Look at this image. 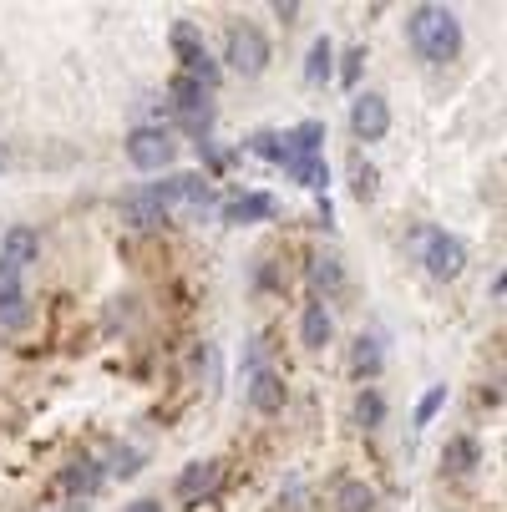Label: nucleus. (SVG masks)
Listing matches in <instances>:
<instances>
[{
	"label": "nucleus",
	"instance_id": "obj_1",
	"mask_svg": "<svg viewBox=\"0 0 507 512\" xmlns=\"http://www.w3.org/2000/svg\"><path fill=\"white\" fill-rule=\"evenodd\" d=\"M406 36L421 61H437V66L457 61V51H462V21L447 6H416L406 16Z\"/></svg>",
	"mask_w": 507,
	"mask_h": 512
},
{
	"label": "nucleus",
	"instance_id": "obj_2",
	"mask_svg": "<svg viewBox=\"0 0 507 512\" xmlns=\"http://www.w3.org/2000/svg\"><path fill=\"white\" fill-rule=\"evenodd\" d=\"M416 254H421L431 279H457L467 269V249L447 229H416Z\"/></svg>",
	"mask_w": 507,
	"mask_h": 512
},
{
	"label": "nucleus",
	"instance_id": "obj_3",
	"mask_svg": "<svg viewBox=\"0 0 507 512\" xmlns=\"http://www.w3.org/2000/svg\"><path fill=\"white\" fill-rule=\"evenodd\" d=\"M173 51H178V61H183V77H193L198 87H219V77H224V71H219V61H213L208 56V46H203V36H198V26L193 21H178L173 26Z\"/></svg>",
	"mask_w": 507,
	"mask_h": 512
},
{
	"label": "nucleus",
	"instance_id": "obj_4",
	"mask_svg": "<svg viewBox=\"0 0 507 512\" xmlns=\"http://www.w3.org/2000/svg\"><path fill=\"white\" fill-rule=\"evenodd\" d=\"M168 102H173V117H178L193 137H208V127H213V92H208V87H198L193 77H173Z\"/></svg>",
	"mask_w": 507,
	"mask_h": 512
},
{
	"label": "nucleus",
	"instance_id": "obj_5",
	"mask_svg": "<svg viewBox=\"0 0 507 512\" xmlns=\"http://www.w3.org/2000/svg\"><path fill=\"white\" fill-rule=\"evenodd\" d=\"M127 158H132V168H142V173H163V168L178 158V142H173L168 127H137V132L127 137Z\"/></svg>",
	"mask_w": 507,
	"mask_h": 512
},
{
	"label": "nucleus",
	"instance_id": "obj_6",
	"mask_svg": "<svg viewBox=\"0 0 507 512\" xmlns=\"http://www.w3.org/2000/svg\"><path fill=\"white\" fill-rule=\"evenodd\" d=\"M224 61L234 71H244V77H259V71L269 66V41L259 26H234L229 31V46H224Z\"/></svg>",
	"mask_w": 507,
	"mask_h": 512
},
{
	"label": "nucleus",
	"instance_id": "obj_7",
	"mask_svg": "<svg viewBox=\"0 0 507 512\" xmlns=\"http://www.w3.org/2000/svg\"><path fill=\"white\" fill-rule=\"evenodd\" d=\"M21 264L11 259H0V325L6 330H26L31 325V300H26V289H21Z\"/></svg>",
	"mask_w": 507,
	"mask_h": 512
},
{
	"label": "nucleus",
	"instance_id": "obj_8",
	"mask_svg": "<svg viewBox=\"0 0 507 512\" xmlns=\"http://www.w3.org/2000/svg\"><path fill=\"white\" fill-rule=\"evenodd\" d=\"M350 132H355L360 142H381V137L391 132V107H386V97L355 92V102H350Z\"/></svg>",
	"mask_w": 507,
	"mask_h": 512
},
{
	"label": "nucleus",
	"instance_id": "obj_9",
	"mask_svg": "<svg viewBox=\"0 0 507 512\" xmlns=\"http://www.w3.org/2000/svg\"><path fill=\"white\" fill-rule=\"evenodd\" d=\"M142 193H148V198L168 213V208H178V203H203V198H208V183H203L198 173H168L163 183H148Z\"/></svg>",
	"mask_w": 507,
	"mask_h": 512
},
{
	"label": "nucleus",
	"instance_id": "obj_10",
	"mask_svg": "<svg viewBox=\"0 0 507 512\" xmlns=\"http://www.w3.org/2000/svg\"><path fill=\"white\" fill-rule=\"evenodd\" d=\"M219 482H224V467L219 462H193V467H183V477H178V502H198V497H208V492H219Z\"/></svg>",
	"mask_w": 507,
	"mask_h": 512
},
{
	"label": "nucleus",
	"instance_id": "obj_11",
	"mask_svg": "<svg viewBox=\"0 0 507 512\" xmlns=\"http://www.w3.org/2000/svg\"><path fill=\"white\" fill-rule=\"evenodd\" d=\"M330 335H335V320H330L325 300H310L305 315H300V340H305V350H325Z\"/></svg>",
	"mask_w": 507,
	"mask_h": 512
},
{
	"label": "nucleus",
	"instance_id": "obj_12",
	"mask_svg": "<svg viewBox=\"0 0 507 512\" xmlns=\"http://www.w3.org/2000/svg\"><path fill=\"white\" fill-rule=\"evenodd\" d=\"M264 218H274V198L269 193H244V198L224 203V224H264Z\"/></svg>",
	"mask_w": 507,
	"mask_h": 512
},
{
	"label": "nucleus",
	"instance_id": "obj_13",
	"mask_svg": "<svg viewBox=\"0 0 507 512\" xmlns=\"http://www.w3.org/2000/svg\"><path fill=\"white\" fill-rule=\"evenodd\" d=\"M163 218H168V213H163V208H158L148 193H142V188L122 198V224H132V229H158Z\"/></svg>",
	"mask_w": 507,
	"mask_h": 512
},
{
	"label": "nucleus",
	"instance_id": "obj_14",
	"mask_svg": "<svg viewBox=\"0 0 507 512\" xmlns=\"http://www.w3.org/2000/svg\"><path fill=\"white\" fill-rule=\"evenodd\" d=\"M381 365H386V355H381V340H376V335H360V340L350 345V371H355L360 381H376Z\"/></svg>",
	"mask_w": 507,
	"mask_h": 512
},
{
	"label": "nucleus",
	"instance_id": "obj_15",
	"mask_svg": "<svg viewBox=\"0 0 507 512\" xmlns=\"http://www.w3.org/2000/svg\"><path fill=\"white\" fill-rule=\"evenodd\" d=\"M249 406L264 411V416H274V411L284 406V381H279L274 371H254V381H249Z\"/></svg>",
	"mask_w": 507,
	"mask_h": 512
},
{
	"label": "nucleus",
	"instance_id": "obj_16",
	"mask_svg": "<svg viewBox=\"0 0 507 512\" xmlns=\"http://www.w3.org/2000/svg\"><path fill=\"white\" fill-rule=\"evenodd\" d=\"M477 462H482V447L472 442V436H452V442H447V452H442V467H447L452 477H467Z\"/></svg>",
	"mask_w": 507,
	"mask_h": 512
},
{
	"label": "nucleus",
	"instance_id": "obj_17",
	"mask_svg": "<svg viewBox=\"0 0 507 512\" xmlns=\"http://www.w3.org/2000/svg\"><path fill=\"white\" fill-rule=\"evenodd\" d=\"M330 61H335V46H330V41L320 36V41L310 46V56H305V82H310V87H320V82H330V71H335Z\"/></svg>",
	"mask_w": 507,
	"mask_h": 512
},
{
	"label": "nucleus",
	"instance_id": "obj_18",
	"mask_svg": "<svg viewBox=\"0 0 507 512\" xmlns=\"http://www.w3.org/2000/svg\"><path fill=\"white\" fill-rule=\"evenodd\" d=\"M0 259H11V264L26 269V264L36 259V234H31V229H11L6 244H0Z\"/></svg>",
	"mask_w": 507,
	"mask_h": 512
},
{
	"label": "nucleus",
	"instance_id": "obj_19",
	"mask_svg": "<svg viewBox=\"0 0 507 512\" xmlns=\"http://www.w3.org/2000/svg\"><path fill=\"white\" fill-rule=\"evenodd\" d=\"M340 512H376V487L366 482H340Z\"/></svg>",
	"mask_w": 507,
	"mask_h": 512
},
{
	"label": "nucleus",
	"instance_id": "obj_20",
	"mask_svg": "<svg viewBox=\"0 0 507 512\" xmlns=\"http://www.w3.org/2000/svg\"><path fill=\"white\" fill-rule=\"evenodd\" d=\"M310 284H315V289H325V295H335V289L345 284V274H340V259H325V254H315V259H310Z\"/></svg>",
	"mask_w": 507,
	"mask_h": 512
},
{
	"label": "nucleus",
	"instance_id": "obj_21",
	"mask_svg": "<svg viewBox=\"0 0 507 512\" xmlns=\"http://www.w3.org/2000/svg\"><path fill=\"white\" fill-rule=\"evenodd\" d=\"M355 421H360V426H366V431L386 421V401H381V391H371V386H366V391H360V396H355Z\"/></svg>",
	"mask_w": 507,
	"mask_h": 512
},
{
	"label": "nucleus",
	"instance_id": "obj_22",
	"mask_svg": "<svg viewBox=\"0 0 507 512\" xmlns=\"http://www.w3.org/2000/svg\"><path fill=\"white\" fill-rule=\"evenodd\" d=\"M66 487H71V492H97V487H102V472H97V462H92V457L71 462V467H66Z\"/></svg>",
	"mask_w": 507,
	"mask_h": 512
},
{
	"label": "nucleus",
	"instance_id": "obj_23",
	"mask_svg": "<svg viewBox=\"0 0 507 512\" xmlns=\"http://www.w3.org/2000/svg\"><path fill=\"white\" fill-rule=\"evenodd\" d=\"M350 188H355V198H360V203H371V198H376V168H371L366 158H360V153L350 158Z\"/></svg>",
	"mask_w": 507,
	"mask_h": 512
},
{
	"label": "nucleus",
	"instance_id": "obj_24",
	"mask_svg": "<svg viewBox=\"0 0 507 512\" xmlns=\"http://www.w3.org/2000/svg\"><path fill=\"white\" fill-rule=\"evenodd\" d=\"M284 173H289V178H300V183H305V188H315V193L330 183V173H325V163H320V158H295Z\"/></svg>",
	"mask_w": 507,
	"mask_h": 512
},
{
	"label": "nucleus",
	"instance_id": "obj_25",
	"mask_svg": "<svg viewBox=\"0 0 507 512\" xmlns=\"http://www.w3.org/2000/svg\"><path fill=\"white\" fill-rule=\"evenodd\" d=\"M442 401H447V386H431V391L421 396V406H416V426H431V416L442 411Z\"/></svg>",
	"mask_w": 507,
	"mask_h": 512
},
{
	"label": "nucleus",
	"instance_id": "obj_26",
	"mask_svg": "<svg viewBox=\"0 0 507 512\" xmlns=\"http://www.w3.org/2000/svg\"><path fill=\"white\" fill-rule=\"evenodd\" d=\"M360 61H366V46H350V51H345V66H340V82H345V87H355Z\"/></svg>",
	"mask_w": 507,
	"mask_h": 512
},
{
	"label": "nucleus",
	"instance_id": "obj_27",
	"mask_svg": "<svg viewBox=\"0 0 507 512\" xmlns=\"http://www.w3.org/2000/svg\"><path fill=\"white\" fill-rule=\"evenodd\" d=\"M137 462H142L137 452H117V467H112V477H132V472H137Z\"/></svg>",
	"mask_w": 507,
	"mask_h": 512
},
{
	"label": "nucleus",
	"instance_id": "obj_28",
	"mask_svg": "<svg viewBox=\"0 0 507 512\" xmlns=\"http://www.w3.org/2000/svg\"><path fill=\"white\" fill-rule=\"evenodd\" d=\"M274 16H279V21H295V16H300V6H295V0H289V6L279 0V6H274Z\"/></svg>",
	"mask_w": 507,
	"mask_h": 512
},
{
	"label": "nucleus",
	"instance_id": "obj_29",
	"mask_svg": "<svg viewBox=\"0 0 507 512\" xmlns=\"http://www.w3.org/2000/svg\"><path fill=\"white\" fill-rule=\"evenodd\" d=\"M127 512H163V502H153V497H142V502H132Z\"/></svg>",
	"mask_w": 507,
	"mask_h": 512
}]
</instances>
